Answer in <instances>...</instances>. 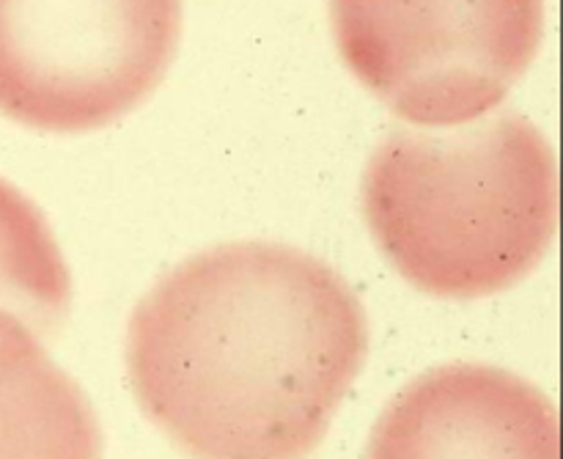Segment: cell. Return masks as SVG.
I'll use <instances>...</instances> for the list:
<instances>
[{
	"mask_svg": "<svg viewBox=\"0 0 563 459\" xmlns=\"http://www.w3.org/2000/svg\"><path fill=\"white\" fill-rule=\"evenodd\" d=\"M368 323L344 278L275 242H229L135 306L141 411L192 459H306L361 374Z\"/></svg>",
	"mask_w": 563,
	"mask_h": 459,
	"instance_id": "obj_1",
	"label": "cell"
},
{
	"mask_svg": "<svg viewBox=\"0 0 563 459\" xmlns=\"http://www.w3.org/2000/svg\"><path fill=\"white\" fill-rule=\"evenodd\" d=\"M363 215L416 289L495 295L526 278L555 237L553 149L515 110L451 132L396 130L368 160Z\"/></svg>",
	"mask_w": 563,
	"mask_h": 459,
	"instance_id": "obj_2",
	"label": "cell"
},
{
	"mask_svg": "<svg viewBox=\"0 0 563 459\" xmlns=\"http://www.w3.org/2000/svg\"><path fill=\"white\" fill-rule=\"evenodd\" d=\"M330 22L352 75L396 116L460 127L526 75L544 0H330Z\"/></svg>",
	"mask_w": 563,
	"mask_h": 459,
	"instance_id": "obj_3",
	"label": "cell"
},
{
	"mask_svg": "<svg viewBox=\"0 0 563 459\" xmlns=\"http://www.w3.org/2000/svg\"><path fill=\"white\" fill-rule=\"evenodd\" d=\"M181 0H0V113L44 132H88L163 83Z\"/></svg>",
	"mask_w": 563,
	"mask_h": 459,
	"instance_id": "obj_4",
	"label": "cell"
},
{
	"mask_svg": "<svg viewBox=\"0 0 563 459\" xmlns=\"http://www.w3.org/2000/svg\"><path fill=\"white\" fill-rule=\"evenodd\" d=\"M559 411L528 380L451 363L407 385L379 416L366 459H559Z\"/></svg>",
	"mask_w": 563,
	"mask_h": 459,
	"instance_id": "obj_5",
	"label": "cell"
},
{
	"mask_svg": "<svg viewBox=\"0 0 563 459\" xmlns=\"http://www.w3.org/2000/svg\"><path fill=\"white\" fill-rule=\"evenodd\" d=\"M0 459H102L91 402L9 308H0Z\"/></svg>",
	"mask_w": 563,
	"mask_h": 459,
	"instance_id": "obj_6",
	"label": "cell"
},
{
	"mask_svg": "<svg viewBox=\"0 0 563 459\" xmlns=\"http://www.w3.org/2000/svg\"><path fill=\"white\" fill-rule=\"evenodd\" d=\"M71 281L42 209L0 179V308L53 334L66 319Z\"/></svg>",
	"mask_w": 563,
	"mask_h": 459,
	"instance_id": "obj_7",
	"label": "cell"
}]
</instances>
